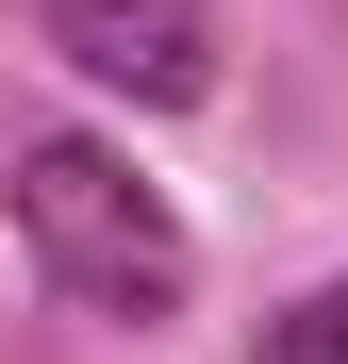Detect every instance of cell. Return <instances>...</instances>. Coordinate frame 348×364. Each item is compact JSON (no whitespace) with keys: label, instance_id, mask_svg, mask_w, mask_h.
I'll return each mask as SVG.
<instances>
[{"label":"cell","instance_id":"obj_1","mask_svg":"<svg viewBox=\"0 0 348 364\" xmlns=\"http://www.w3.org/2000/svg\"><path fill=\"white\" fill-rule=\"evenodd\" d=\"M0 215H17L33 282L67 298V315H100V331H166L199 298V232L166 215V182H133V149H100V133H33L17 182H0Z\"/></svg>","mask_w":348,"mask_h":364},{"label":"cell","instance_id":"obj_3","mask_svg":"<svg viewBox=\"0 0 348 364\" xmlns=\"http://www.w3.org/2000/svg\"><path fill=\"white\" fill-rule=\"evenodd\" d=\"M249 364H348V282H315L299 315H265V331H249Z\"/></svg>","mask_w":348,"mask_h":364},{"label":"cell","instance_id":"obj_2","mask_svg":"<svg viewBox=\"0 0 348 364\" xmlns=\"http://www.w3.org/2000/svg\"><path fill=\"white\" fill-rule=\"evenodd\" d=\"M50 50H67L83 83L149 100V116H199L216 100V0H33Z\"/></svg>","mask_w":348,"mask_h":364}]
</instances>
